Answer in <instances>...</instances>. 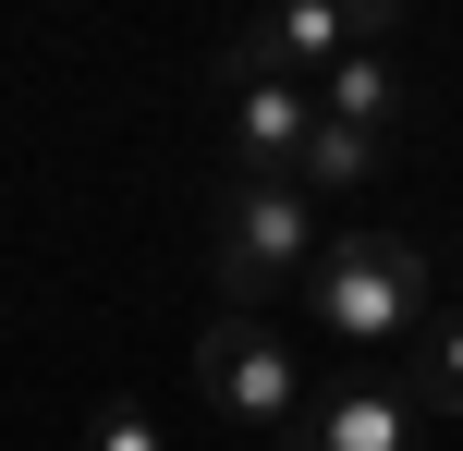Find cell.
Listing matches in <instances>:
<instances>
[{
	"label": "cell",
	"mask_w": 463,
	"mask_h": 451,
	"mask_svg": "<svg viewBox=\"0 0 463 451\" xmlns=\"http://www.w3.org/2000/svg\"><path fill=\"white\" fill-rule=\"evenodd\" d=\"M415 439H427V403L391 366H342L329 390H305V428H293V451H415Z\"/></svg>",
	"instance_id": "obj_4"
},
{
	"label": "cell",
	"mask_w": 463,
	"mask_h": 451,
	"mask_svg": "<svg viewBox=\"0 0 463 451\" xmlns=\"http://www.w3.org/2000/svg\"><path fill=\"white\" fill-rule=\"evenodd\" d=\"M208 257H220V293H232V305L269 317V293H305V281H317V257H329L317 195H305V183H220Z\"/></svg>",
	"instance_id": "obj_2"
},
{
	"label": "cell",
	"mask_w": 463,
	"mask_h": 451,
	"mask_svg": "<svg viewBox=\"0 0 463 451\" xmlns=\"http://www.w3.org/2000/svg\"><path fill=\"white\" fill-rule=\"evenodd\" d=\"M305 305H317V330L342 342L354 366H378L391 342H415L427 317H439V293H427V257L402 232H342L317 257V281H305Z\"/></svg>",
	"instance_id": "obj_1"
},
{
	"label": "cell",
	"mask_w": 463,
	"mask_h": 451,
	"mask_svg": "<svg viewBox=\"0 0 463 451\" xmlns=\"http://www.w3.org/2000/svg\"><path fill=\"white\" fill-rule=\"evenodd\" d=\"M232 183H293L305 135H317V86H280V73H256V86H232Z\"/></svg>",
	"instance_id": "obj_5"
},
{
	"label": "cell",
	"mask_w": 463,
	"mask_h": 451,
	"mask_svg": "<svg viewBox=\"0 0 463 451\" xmlns=\"http://www.w3.org/2000/svg\"><path fill=\"white\" fill-rule=\"evenodd\" d=\"M317 110H329V122H354V135H391V122H402V73L378 61V49H354V61L317 86Z\"/></svg>",
	"instance_id": "obj_7"
},
{
	"label": "cell",
	"mask_w": 463,
	"mask_h": 451,
	"mask_svg": "<svg viewBox=\"0 0 463 451\" xmlns=\"http://www.w3.org/2000/svg\"><path fill=\"white\" fill-rule=\"evenodd\" d=\"M195 379H208V403L232 415V428H305V366H293V342H280L269 317H244V305L208 317Z\"/></svg>",
	"instance_id": "obj_3"
},
{
	"label": "cell",
	"mask_w": 463,
	"mask_h": 451,
	"mask_svg": "<svg viewBox=\"0 0 463 451\" xmlns=\"http://www.w3.org/2000/svg\"><path fill=\"white\" fill-rule=\"evenodd\" d=\"M86 451H171V428L146 403H98V428H86Z\"/></svg>",
	"instance_id": "obj_9"
},
{
	"label": "cell",
	"mask_w": 463,
	"mask_h": 451,
	"mask_svg": "<svg viewBox=\"0 0 463 451\" xmlns=\"http://www.w3.org/2000/svg\"><path fill=\"white\" fill-rule=\"evenodd\" d=\"M415 403L427 415H463V305H439L415 330Z\"/></svg>",
	"instance_id": "obj_8"
},
{
	"label": "cell",
	"mask_w": 463,
	"mask_h": 451,
	"mask_svg": "<svg viewBox=\"0 0 463 451\" xmlns=\"http://www.w3.org/2000/svg\"><path fill=\"white\" fill-rule=\"evenodd\" d=\"M378 159H391V135H354V122L317 110V135H305L293 183H305V195H354V183H378Z\"/></svg>",
	"instance_id": "obj_6"
}]
</instances>
